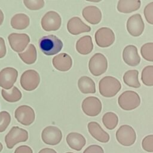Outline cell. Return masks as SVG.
<instances>
[{
    "instance_id": "e575fe53",
    "label": "cell",
    "mask_w": 153,
    "mask_h": 153,
    "mask_svg": "<svg viewBox=\"0 0 153 153\" xmlns=\"http://www.w3.org/2000/svg\"><path fill=\"white\" fill-rule=\"evenodd\" d=\"M144 16L148 23L153 25V2L149 3L144 8Z\"/></svg>"
},
{
    "instance_id": "9a60e30c",
    "label": "cell",
    "mask_w": 153,
    "mask_h": 153,
    "mask_svg": "<svg viewBox=\"0 0 153 153\" xmlns=\"http://www.w3.org/2000/svg\"><path fill=\"white\" fill-rule=\"evenodd\" d=\"M18 76V72L13 68H6L0 72V86L4 90L13 87Z\"/></svg>"
},
{
    "instance_id": "cb8c5ba5",
    "label": "cell",
    "mask_w": 153,
    "mask_h": 153,
    "mask_svg": "<svg viewBox=\"0 0 153 153\" xmlns=\"http://www.w3.org/2000/svg\"><path fill=\"white\" fill-rule=\"evenodd\" d=\"M78 87L81 92L84 94L94 93L96 92L94 82L87 76H82L79 78L78 81Z\"/></svg>"
},
{
    "instance_id": "ac0fdd59",
    "label": "cell",
    "mask_w": 153,
    "mask_h": 153,
    "mask_svg": "<svg viewBox=\"0 0 153 153\" xmlns=\"http://www.w3.org/2000/svg\"><path fill=\"white\" fill-rule=\"evenodd\" d=\"M87 128L90 134L99 142L107 143L109 140L110 137L109 134L106 132L97 122H90L87 125Z\"/></svg>"
},
{
    "instance_id": "52a82bcc",
    "label": "cell",
    "mask_w": 153,
    "mask_h": 153,
    "mask_svg": "<svg viewBox=\"0 0 153 153\" xmlns=\"http://www.w3.org/2000/svg\"><path fill=\"white\" fill-rule=\"evenodd\" d=\"M39 82L40 76L39 74L33 69L26 71L20 78L21 86L26 91H32L36 88Z\"/></svg>"
},
{
    "instance_id": "2e32d148",
    "label": "cell",
    "mask_w": 153,
    "mask_h": 153,
    "mask_svg": "<svg viewBox=\"0 0 153 153\" xmlns=\"http://www.w3.org/2000/svg\"><path fill=\"white\" fill-rule=\"evenodd\" d=\"M68 32L74 35H77L83 32H88L91 27L84 23L78 17H73L67 23Z\"/></svg>"
},
{
    "instance_id": "8fae6325",
    "label": "cell",
    "mask_w": 153,
    "mask_h": 153,
    "mask_svg": "<svg viewBox=\"0 0 153 153\" xmlns=\"http://www.w3.org/2000/svg\"><path fill=\"white\" fill-rule=\"evenodd\" d=\"M41 139L45 144L53 146L56 145L62 140V133L56 126H48L42 130Z\"/></svg>"
},
{
    "instance_id": "44dd1931",
    "label": "cell",
    "mask_w": 153,
    "mask_h": 153,
    "mask_svg": "<svg viewBox=\"0 0 153 153\" xmlns=\"http://www.w3.org/2000/svg\"><path fill=\"white\" fill-rule=\"evenodd\" d=\"M66 140L69 146L77 151H81L86 144L85 138L81 134L76 132L69 133Z\"/></svg>"
},
{
    "instance_id": "f1b7e54d",
    "label": "cell",
    "mask_w": 153,
    "mask_h": 153,
    "mask_svg": "<svg viewBox=\"0 0 153 153\" xmlns=\"http://www.w3.org/2000/svg\"><path fill=\"white\" fill-rule=\"evenodd\" d=\"M102 123L106 128L108 130H113L118 124V116L112 112H106L102 117Z\"/></svg>"
},
{
    "instance_id": "e0dca14e",
    "label": "cell",
    "mask_w": 153,
    "mask_h": 153,
    "mask_svg": "<svg viewBox=\"0 0 153 153\" xmlns=\"http://www.w3.org/2000/svg\"><path fill=\"white\" fill-rule=\"evenodd\" d=\"M123 59L124 62L130 66L138 65L140 62V57L136 47L133 45H127L123 50Z\"/></svg>"
},
{
    "instance_id": "f35d334b",
    "label": "cell",
    "mask_w": 153,
    "mask_h": 153,
    "mask_svg": "<svg viewBox=\"0 0 153 153\" xmlns=\"http://www.w3.org/2000/svg\"><path fill=\"white\" fill-rule=\"evenodd\" d=\"M38 153H57V152L52 148H45L41 149Z\"/></svg>"
},
{
    "instance_id": "4fadbf2b",
    "label": "cell",
    "mask_w": 153,
    "mask_h": 153,
    "mask_svg": "<svg viewBox=\"0 0 153 153\" xmlns=\"http://www.w3.org/2000/svg\"><path fill=\"white\" fill-rule=\"evenodd\" d=\"M15 118L20 124L24 126H29L35 120V112L31 107L22 105L16 109Z\"/></svg>"
},
{
    "instance_id": "3957f363",
    "label": "cell",
    "mask_w": 153,
    "mask_h": 153,
    "mask_svg": "<svg viewBox=\"0 0 153 153\" xmlns=\"http://www.w3.org/2000/svg\"><path fill=\"white\" fill-rule=\"evenodd\" d=\"M118 103L123 110L131 111L140 105V98L136 92L128 90L120 95L118 99Z\"/></svg>"
},
{
    "instance_id": "1f68e13d",
    "label": "cell",
    "mask_w": 153,
    "mask_h": 153,
    "mask_svg": "<svg viewBox=\"0 0 153 153\" xmlns=\"http://www.w3.org/2000/svg\"><path fill=\"white\" fill-rule=\"evenodd\" d=\"M11 122V116L6 111L0 112V133L4 131Z\"/></svg>"
},
{
    "instance_id": "484cf974",
    "label": "cell",
    "mask_w": 153,
    "mask_h": 153,
    "mask_svg": "<svg viewBox=\"0 0 153 153\" xmlns=\"http://www.w3.org/2000/svg\"><path fill=\"white\" fill-rule=\"evenodd\" d=\"M139 72L137 70H129L125 72L123 76V81L128 86L133 88H139L140 84L138 79Z\"/></svg>"
},
{
    "instance_id": "74e56055",
    "label": "cell",
    "mask_w": 153,
    "mask_h": 153,
    "mask_svg": "<svg viewBox=\"0 0 153 153\" xmlns=\"http://www.w3.org/2000/svg\"><path fill=\"white\" fill-rule=\"evenodd\" d=\"M6 54V47L4 39L0 37V59L4 57Z\"/></svg>"
},
{
    "instance_id": "30bf717a",
    "label": "cell",
    "mask_w": 153,
    "mask_h": 153,
    "mask_svg": "<svg viewBox=\"0 0 153 153\" xmlns=\"http://www.w3.org/2000/svg\"><path fill=\"white\" fill-rule=\"evenodd\" d=\"M81 107L85 114L90 117H95L100 113L102 105L99 99L94 96H89L84 99Z\"/></svg>"
},
{
    "instance_id": "9c48e42d",
    "label": "cell",
    "mask_w": 153,
    "mask_h": 153,
    "mask_svg": "<svg viewBox=\"0 0 153 153\" xmlns=\"http://www.w3.org/2000/svg\"><path fill=\"white\" fill-rule=\"evenodd\" d=\"M62 19L60 15L53 11L47 12L41 19V26L45 31H54L61 26Z\"/></svg>"
},
{
    "instance_id": "d590c367",
    "label": "cell",
    "mask_w": 153,
    "mask_h": 153,
    "mask_svg": "<svg viewBox=\"0 0 153 153\" xmlns=\"http://www.w3.org/2000/svg\"><path fill=\"white\" fill-rule=\"evenodd\" d=\"M83 153H104V151L99 145H91L84 151Z\"/></svg>"
},
{
    "instance_id": "b9f144b4",
    "label": "cell",
    "mask_w": 153,
    "mask_h": 153,
    "mask_svg": "<svg viewBox=\"0 0 153 153\" xmlns=\"http://www.w3.org/2000/svg\"><path fill=\"white\" fill-rule=\"evenodd\" d=\"M66 153H74V152H66Z\"/></svg>"
},
{
    "instance_id": "7a4b0ae2",
    "label": "cell",
    "mask_w": 153,
    "mask_h": 153,
    "mask_svg": "<svg viewBox=\"0 0 153 153\" xmlns=\"http://www.w3.org/2000/svg\"><path fill=\"white\" fill-rule=\"evenodd\" d=\"M121 84L118 79L111 76H106L99 82L100 94L105 97H112L120 90Z\"/></svg>"
},
{
    "instance_id": "f546056e",
    "label": "cell",
    "mask_w": 153,
    "mask_h": 153,
    "mask_svg": "<svg viewBox=\"0 0 153 153\" xmlns=\"http://www.w3.org/2000/svg\"><path fill=\"white\" fill-rule=\"evenodd\" d=\"M141 80L146 86H153V65L145 67L141 74Z\"/></svg>"
},
{
    "instance_id": "d6986e66",
    "label": "cell",
    "mask_w": 153,
    "mask_h": 153,
    "mask_svg": "<svg viewBox=\"0 0 153 153\" xmlns=\"http://www.w3.org/2000/svg\"><path fill=\"white\" fill-rule=\"evenodd\" d=\"M82 14L84 19L91 25L98 24L102 19L100 10L93 5L85 7L82 11Z\"/></svg>"
},
{
    "instance_id": "5b68a950",
    "label": "cell",
    "mask_w": 153,
    "mask_h": 153,
    "mask_svg": "<svg viewBox=\"0 0 153 153\" xmlns=\"http://www.w3.org/2000/svg\"><path fill=\"white\" fill-rule=\"evenodd\" d=\"M116 139L119 143L125 146L133 145L136 139V134L132 127L123 125L117 130L115 134Z\"/></svg>"
},
{
    "instance_id": "d4e9b609",
    "label": "cell",
    "mask_w": 153,
    "mask_h": 153,
    "mask_svg": "<svg viewBox=\"0 0 153 153\" xmlns=\"http://www.w3.org/2000/svg\"><path fill=\"white\" fill-rule=\"evenodd\" d=\"M30 23L29 17L23 13L17 14L14 15L11 20V26L16 29L22 30L26 29Z\"/></svg>"
},
{
    "instance_id": "7c38bea8",
    "label": "cell",
    "mask_w": 153,
    "mask_h": 153,
    "mask_svg": "<svg viewBox=\"0 0 153 153\" xmlns=\"http://www.w3.org/2000/svg\"><path fill=\"white\" fill-rule=\"evenodd\" d=\"M11 48L17 53L23 51L30 42L29 36L25 33H12L8 36Z\"/></svg>"
},
{
    "instance_id": "4dcf8cb0",
    "label": "cell",
    "mask_w": 153,
    "mask_h": 153,
    "mask_svg": "<svg viewBox=\"0 0 153 153\" xmlns=\"http://www.w3.org/2000/svg\"><path fill=\"white\" fill-rule=\"evenodd\" d=\"M140 53L145 60L153 62V42L143 44L140 48Z\"/></svg>"
},
{
    "instance_id": "4316f807",
    "label": "cell",
    "mask_w": 153,
    "mask_h": 153,
    "mask_svg": "<svg viewBox=\"0 0 153 153\" xmlns=\"http://www.w3.org/2000/svg\"><path fill=\"white\" fill-rule=\"evenodd\" d=\"M19 56L25 63L31 65L35 62L36 60V50L33 44H29L26 51L19 53Z\"/></svg>"
},
{
    "instance_id": "83f0119b",
    "label": "cell",
    "mask_w": 153,
    "mask_h": 153,
    "mask_svg": "<svg viewBox=\"0 0 153 153\" xmlns=\"http://www.w3.org/2000/svg\"><path fill=\"white\" fill-rule=\"evenodd\" d=\"M2 97L8 102H16L22 98L21 91L15 86H13L10 90L2 89L1 90Z\"/></svg>"
},
{
    "instance_id": "7402d4cb",
    "label": "cell",
    "mask_w": 153,
    "mask_h": 153,
    "mask_svg": "<svg viewBox=\"0 0 153 153\" xmlns=\"http://www.w3.org/2000/svg\"><path fill=\"white\" fill-rule=\"evenodd\" d=\"M93 49V44L90 35L81 37L76 43V50L81 54L86 55L90 53Z\"/></svg>"
},
{
    "instance_id": "ba28073f",
    "label": "cell",
    "mask_w": 153,
    "mask_h": 153,
    "mask_svg": "<svg viewBox=\"0 0 153 153\" xmlns=\"http://www.w3.org/2000/svg\"><path fill=\"white\" fill-rule=\"evenodd\" d=\"M95 41L97 45L102 48L111 46L115 41V34L109 27H103L99 29L95 33Z\"/></svg>"
},
{
    "instance_id": "836d02e7",
    "label": "cell",
    "mask_w": 153,
    "mask_h": 153,
    "mask_svg": "<svg viewBox=\"0 0 153 153\" xmlns=\"http://www.w3.org/2000/svg\"><path fill=\"white\" fill-rule=\"evenodd\" d=\"M142 148L149 152H153V134L145 136L142 142Z\"/></svg>"
},
{
    "instance_id": "277c9868",
    "label": "cell",
    "mask_w": 153,
    "mask_h": 153,
    "mask_svg": "<svg viewBox=\"0 0 153 153\" xmlns=\"http://www.w3.org/2000/svg\"><path fill=\"white\" fill-rule=\"evenodd\" d=\"M27 139V131L18 126L13 127L5 137V142L8 149H12L18 143L26 142Z\"/></svg>"
},
{
    "instance_id": "ffe728a7",
    "label": "cell",
    "mask_w": 153,
    "mask_h": 153,
    "mask_svg": "<svg viewBox=\"0 0 153 153\" xmlns=\"http://www.w3.org/2000/svg\"><path fill=\"white\" fill-rule=\"evenodd\" d=\"M53 65L58 71L65 72L69 71L72 65V60L66 53H60L53 57Z\"/></svg>"
},
{
    "instance_id": "6da1fadb",
    "label": "cell",
    "mask_w": 153,
    "mask_h": 153,
    "mask_svg": "<svg viewBox=\"0 0 153 153\" xmlns=\"http://www.w3.org/2000/svg\"><path fill=\"white\" fill-rule=\"evenodd\" d=\"M39 47L41 51L47 56L59 53L63 47L62 41L54 35L42 36L39 40Z\"/></svg>"
},
{
    "instance_id": "ab89813d",
    "label": "cell",
    "mask_w": 153,
    "mask_h": 153,
    "mask_svg": "<svg viewBox=\"0 0 153 153\" xmlns=\"http://www.w3.org/2000/svg\"><path fill=\"white\" fill-rule=\"evenodd\" d=\"M4 14H3L2 11H1V10H0V26L2 25V23L4 21Z\"/></svg>"
},
{
    "instance_id": "5bb4252c",
    "label": "cell",
    "mask_w": 153,
    "mask_h": 153,
    "mask_svg": "<svg viewBox=\"0 0 153 153\" xmlns=\"http://www.w3.org/2000/svg\"><path fill=\"white\" fill-rule=\"evenodd\" d=\"M128 32L133 36H139L144 30V23L140 14H135L130 16L126 24Z\"/></svg>"
},
{
    "instance_id": "60d3db41",
    "label": "cell",
    "mask_w": 153,
    "mask_h": 153,
    "mask_svg": "<svg viewBox=\"0 0 153 153\" xmlns=\"http://www.w3.org/2000/svg\"><path fill=\"white\" fill-rule=\"evenodd\" d=\"M2 149H3V146H2V143L0 142V152L2 151Z\"/></svg>"
},
{
    "instance_id": "d6a6232c",
    "label": "cell",
    "mask_w": 153,
    "mask_h": 153,
    "mask_svg": "<svg viewBox=\"0 0 153 153\" xmlns=\"http://www.w3.org/2000/svg\"><path fill=\"white\" fill-rule=\"evenodd\" d=\"M23 3L30 10H38L44 5L43 0H24Z\"/></svg>"
},
{
    "instance_id": "8d00e7d4",
    "label": "cell",
    "mask_w": 153,
    "mask_h": 153,
    "mask_svg": "<svg viewBox=\"0 0 153 153\" xmlns=\"http://www.w3.org/2000/svg\"><path fill=\"white\" fill-rule=\"evenodd\" d=\"M14 153H33V151L29 146L21 145L15 149Z\"/></svg>"
},
{
    "instance_id": "8992f818",
    "label": "cell",
    "mask_w": 153,
    "mask_h": 153,
    "mask_svg": "<svg viewBox=\"0 0 153 153\" xmlns=\"http://www.w3.org/2000/svg\"><path fill=\"white\" fill-rule=\"evenodd\" d=\"M108 68V61L102 53L94 54L88 62V69L94 76H97L104 74Z\"/></svg>"
},
{
    "instance_id": "603a6c76",
    "label": "cell",
    "mask_w": 153,
    "mask_h": 153,
    "mask_svg": "<svg viewBox=\"0 0 153 153\" xmlns=\"http://www.w3.org/2000/svg\"><path fill=\"white\" fill-rule=\"evenodd\" d=\"M140 0H120L117 4V10L123 13H130L137 10L140 7Z\"/></svg>"
}]
</instances>
